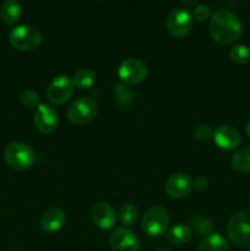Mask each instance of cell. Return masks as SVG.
<instances>
[{"label": "cell", "mask_w": 250, "mask_h": 251, "mask_svg": "<svg viewBox=\"0 0 250 251\" xmlns=\"http://www.w3.org/2000/svg\"><path fill=\"white\" fill-rule=\"evenodd\" d=\"M190 222L193 223L194 227L198 229L199 233H203L205 235L213 233V223L211 221L206 220V218L200 217V216H195V217L191 218Z\"/></svg>", "instance_id": "25"}, {"label": "cell", "mask_w": 250, "mask_h": 251, "mask_svg": "<svg viewBox=\"0 0 250 251\" xmlns=\"http://www.w3.org/2000/svg\"><path fill=\"white\" fill-rule=\"evenodd\" d=\"M65 223V213L59 207H50L41 218V227L44 232L53 233L60 229Z\"/></svg>", "instance_id": "15"}, {"label": "cell", "mask_w": 250, "mask_h": 251, "mask_svg": "<svg viewBox=\"0 0 250 251\" xmlns=\"http://www.w3.org/2000/svg\"><path fill=\"white\" fill-rule=\"evenodd\" d=\"M120 222L125 226H132L139 220V210L132 203H125L119 210Z\"/></svg>", "instance_id": "22"}, {"label": "cell", "mask_w": 250, "mask_h": 251, "mask_svg": "<svg viewBox=\"0 0 250 251\" xmlns=\"http://www.w3.org/2000/svg\"><path fill=\"white\" fill-rule=\"evenodd\" d=\"M95 81L96 74L92 70H90V69H81L73 77L74 86H76L77 88H81V90L93 86Z\"/></svg>", "instance_id": "21"}, {"label": "cell", "mask_w": 250, "mask_h": 251, "mask_svg": "<svg viewBox=\"0 0 250 251\" xmlns=\"http://www.w3.org/2000/svg\"><path fill=\"white\" fill-rule=\"evenodd\" d=\"M97 110V104L92 98L81 97L69 105L66 110V117L74 124L82 125L95 119Z\"/></svg>", "instance_id": "6"}, {"label": "cell", "mask_w": 250, "mask_h": 251, "mask_svg": "<svg viewBox=\"0 0 250 251\" xmlns=\"http://www.w3.org/2000/svg\"><path fill=\"white\" fill-rule=\"evenodd\" d=\"M156 251H171V250H167V249H158V250H156Z\"/></svg>", "instance_id": "31"}, {"label": "cell", "mask_w": 250, "mask_h": 251, "mask_svg": "<svg viewBox=\"0 0 250 251\" xmlns=\"http://www.w3.org/2000/svg\"><path fill=\"white\" fill-rule=\"evenodd\" d=\"M190 228L185 225H181V223L173 226V227L168 230V233H167V239H168V242L175 245L185 244V243H188L189 240H190Z\"/></svg>", "instance_id": "19"}, {"label": "cell", "mask_w": 250, "mask_h": 251, "mask_svg": "<svg viewBox=\"0 0 250 251\" xmlns=\"http://www.w3.org/2000/svg\"><path fill=\"white\" fill-rule=\"evenodd\" d=\"M191 26H193V16L188 10L176 7L169 12L167 19V29L173 37L180 38L186 36Z\"/></svg>", "instance_id": "9"}, {"label": "cell", "mask_w": 250, "mask_h": 251, "mask_svg": "<svg viewBox=\"0 0 250 251\" xmlns=\"http://www.w3.org/2000/svg\"><path fill=\"white\" fill-rule=\"evenodd\" d=\"M210 7L206 4H198L193 10V17L196 21H206L210 17Z\"/></svg>", "instance_id": "26"}, {"label": "cell", "mask_w": 250, "mask_h": 251, "mask_svg": "<svg viewBox=\"0 0 250 251\" xmlns=\"http://www.w3.org/2000/svg\"><path fill=\"white\" fill-rule=\"evenodd\" d=\"M113 96L115 103L123 109H129L135 100L134 92L124 83H115L113 86Z\"/></svg>", "instance_id": "18"}, {"label": "cell", "mask_w": 250, "mask_h": 251, "mask_svg": "<svg viewBox=\"0 0 250 251\" xmlns=\"http://www.w3.org/2000/svg\"><path fill=\"white\" fill-rule=\"evenodd\" d=\"M91 217L96 227L108 230L113 228L115 223V211L108 202H98L93 206Z\"/></svg>", "instance_id": "14"}, {"label": "cell", "mask_w": 250, "mask_h": 251, "mask_svg": "<svg viewBox=\"0 0 250 251\" xmlns=\"http://www.w3.org/2000/svg\"><path fill=\"white\" fill-rule=\"evenodd\" d=\"M194 188V181L191 176L186 173L172 174L166 181V193L171 198L180 199L188 195Z\"/></svg>", "instance_id": "12"}, {"label": "cell", "mask_w": 250, "mask_h": 251, "mask_svg": "<svg viewBox=\"0 0 250 251\" xmlns=\"http://www.w3.org/2000/svg\"><path fill=\"white\" fill-rule=\"evenodd\" d=\"M20 100L26 108H37L39 105V96L36 91L26 88L20 95Z\"/></svg>", "instance_id": "24"}, {"label": "cell", "mask_w": 250, "mask_h": 251, "mask_svg": "<svg viewBox=\"0 0 250 251\" xmlns=\"http://www.w3.org/2000/svg\"><path fill=\"white\" fill-rule=\"evenodd\" d=\"M227 234L230 242L237 247H250V212L239 211L229 218Z\"/></svg>", "instance_id": "3"}, {"label": "cell", "mask_w": 250, "mask_h": 251, "mask_svg": "<svg viewBox=\"0 0 250 251\" xmlns=\"http://www.w3.org/2000/svg\"><path fill=\"white\" fill-rule=\"evenodd\" d=\"M36 154L28 145L24 142H12L5 149V161L16 171H26L34 163Z\"/></svg>", "instance_id": "5"}, {"label": "cell", "mask_w": 250, "mask_h": 251, "mask_svg": "<svg viewBox=\"0 0 250 251\" xmlns=\"http://www.w3.org/2000/svg\"><path fill=\"white\" fill-rule=\"evenodd\" d=\"M210 36L220 44H232L240 38L243 26L239 17L227 9H220L212 15L208 25Z\"/></svg>", "instance_id": "1"}, {"label": "cell", "mask_w": 250, "mask_h": 251, "mask_svg": "<svg viewBox=\"0 0 250 251\" xmlns=\"http://www.w3.org/2000/svg\"><path fill=\"white\" fill-rule=\"evenodd\" d=\"M73 78L66 75H59L53 78L47 88V97L53 104H63L74 92Z\"/></svg>", "instance_id": "8"}, {"label": "cell", "mask_w": 250, "mask_h": 251, "mask_svg": "<svg viewBox=\"0 0 250 251\" xmlns=\"http://www.w3.org/2000/svg\"><path fill=\"white\" fill-rule=\"evenodd\" d=\"M7 251H21V250H17V249H10V250H7Z\"/></svg>", "instance_id": "32"}, {"label": "cell", "mask_w": 250, "mask_h": 251, "mask_svg": "<svg viewBox=\"0 0 250 251\" xmlns=\"http://www.w3.org/2000/svg\"><path fill=\"white\" fill-rule=\"evenodd\" d=\"M22 14V7L16 0H6L0 7V16L6 25H14L19 21Z\"/></svg>", "instance_id": "17"}, {"label": "cell", "mask_w": 250, "mask_h": 251, "mask_svg": "<svg viewBox=\"0 0 250 251\" xmlns=\"http://www.w3.org/2000/svg\"><path fill=\"white\" fill-rule=\"evenodd\" d=\"M208 186V180L205 176H199L194 180V188L198 189V190H206Z\"/></svg>", "instance_id": "28"}, {"label": "cell", "mask_w": 250, "mask_h": 251, "mask_svg": "<svg viewBox=\"0 0 250 251\" xmlns=\"http://www.w3.org/2000/svg\"><path fill=\"white\" fill-rule=\"evenodd\" d=\"M230 164L233 168L242 173H249L250 172V146L243 147L239 151L233 154L230 159Z\"/></svg>", "instance_id": "20"}, {"label": "cell", "mask_w": 250, "mask_h": 251, "mask_svg": "<svg viewBox=\"0 0 250 251\" xmlns=\"http://www.w3.org/2000/svg\"><path fill=\"white\" fill-rule=\"evenodd\" d=\"M215 144L225 151H233L240 144V135L235 127L230 125H220L213 131Z\"/></svg>", "instance_id": "13"}, {"label": "cell", "mask_w": 250, "mask_h": 251, "mask_svg": "<svg viewBox=\"0 0 250 251\" xmlns=\"http://www.w3.org/2000/svg\"><path fill=\"white\" fill-rule=\"evenodd\" d=\"M110 247L113 251H139L140 240L132 230L119 227L110 235Z\"/></svg>", "instance_id": "11"}, {"label": "cell", "mask_w": 250, "mask_h": 251, "mask_svg": "<svg viewBox=\"0 0 250 251\" xmlns=\"http://www.w3.org/2000/svg\"><path fill=\"white\" fill-rule=\"evenodd\" d=\"M59 118L55 108L50 104L39 103L34 112V124L42 134H50L58 127Z\"/></svg>", "instance_id": "10"}, {"label": "cell", "mask_w": 250, "mask_h": 251, "mask_svg": "<svg viewBox=\"0 0 250 251\" xmlns=\"http://www.w3.org/2000/svg\"><path fill=\"white\" fill-rule=\"evenodd\" d=\"M149 68L140 59L130 58L123 61L118 69V76L125 85H135L146 78Z\"/></svg>", "instance_id": "7"}, {"label": "cell", "mask_w": 250, "mask_h": 251, "mask_svg": "<svg viewBox=\"0 0 250 251\" xmlns=\"http://www.w3.org/2000/svg\"><path fill=\"white\" fill-rule=\"evenodd\" d=\"M142 230L150 237H161L169 226L168 211L162 206H152L142 217Z\"/></svg>", "instance_id": "4"}, {"label": "cell", "mask_w": 250, "mask_h": 251, "mask_svg": "<svg viewBox=\"0 0 250 251\" xmlns=\"http://www.w3.org/2000/svg\"><path fill=\"white\" fill-rule=\"evenodd\" d=\"M194 135L200 141H208V140H211L213 137V130L208 125H199L194 130Z\"/></svg>", "instance_id": "27"}, {"label": "cell", "mask_w": 250, "mask_h": 251, "mask_svg": "<svg viewBox=\"0 0 250 251\" xmlns=\"http://www.w3.org/2000/svg\"><path fill=\"white\" fill-rule=\"evenodd\" d=\"M229 58L237 64H245L250 60V47L245 44L234 46L229 51Z\"/></svg>", "instance_id": "23"}, {"label": "cell", "mask_w": 250, "mask_h": 251, "mask_svg": "<svg viewBox=\"0 0 250 251\" xmlns=\"http://www.w3.org/2000/svg\"><path fill=\"white\" fill-rule=\"evenodd\" d=\"M248 251H250V249H249V250H248Z\"/></svg>", "instance_id": "33"}, {"label": "cell", "mask_w": 250, "mask_h": 251, "mask_svg": "<svg viewBox=\"0 0 250 251\" xmlns=\"http://www.w3.org/2000/svg\"><path fill=\"white\" fill-rule=\"evenodd\" d=\"M245 130H247V134H248V136L250 137V120H248L247 125H245Z\"/></svg>", "instance_id": "30"}, {"label": "cell", "mask_w": 250, "mask_h": 251, "mask_svg": "<svg viewBox=\"0 0 250 251\" xmlns=\"http://www.w3.org/2000/svg\"><path fill=\"white\" fill-rule=\"evenodd\" d=\"M181 4L185 5V6H195V5L199 4L198 0H191V1H186V0H183L181 1Z\"/></svg>", "instance_id": "29"}, {"label": "cell", "mask_w": 250, "mask_h": 251, "mask_svg": "<svg viewBox=\"0 0 250 251\" xmlns=\"http://www.w3.org/2000/svg\"><path fill=\"white\" fill-rule=\"evenodd\" d=\"M9 43L12 48L22 51H29L38 48L42 43V33L36 27L29 25H19L10 29Z\"/></svg>", "instance_id": "2"}, {"label": "cell", "mask_w": 250, "mask_h": 251, "mask_svg": "<svg viewBox=\"0 0 250 251\" xmlns=\"http://www.w3.org/2000/svg\"><path fill=\"white\" fill-rule=\"evenodd\" d=\"M198 251H229V245L220 233L213 232L203 237Z\"/></svg>", "instance_id": "16"}]
</instances>
